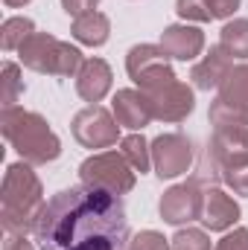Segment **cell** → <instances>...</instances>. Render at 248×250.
I'll list each match as a JSON object with an SVG mask.
<instances>
[{"mask_svg": "<svg viewBox=\"0 0 248 250\" xmlns=\"http://www.w3.org/2000/svg\"><path fill=\"white\" fill-rule=\"evenodd\" d=\"M213 250H248V230L246 227H234L231 233H225Z\"/></svg>", "mask_w": 248, "mask_h": 250, "instance_id": "obj_27", "label": "cell"}, {"mask_svg": "<svg viewBox=\"0 0 248 250\" xmlns=\"http://www.w3.org/2000/svg\"><path fill=\"white\" fill-rule=\"evenodd\" d=\"M152 166L161 181H173L193 166V143L184 134H161L152 140Z\"/></svg>", "mask_w": 248, "mask_h": 250, "instance_id": "obj_11", "label": "cell"}, {"mask_svg": "<svg viewBox=\"0 0 248 250\" xmlns=\"http://www.w3.org/2000/svg\"><path fill=\"white\" fill-rule=\"evenodd\" d=\"M134 166L123 157V151H99L79 166V181L91 189H102L111 195H128L134 189Z\"/></svg>", "mask_w": 248, "mask_h": 250, "instance_id": "obj_5", "label": "cell"}, {"mask_svg": "<svg viewBox=\"0 0 248 250\" xmlns=\"http://www.w3.org/2000/svg\"><path fill=\"white\" fill-rule=\"evenodd\" d=\"M125 70H128V79L140 90H149V87H155L161 82L175 79V73L170 67V56L164 53V47H155V44L131 47L128 56H125Z\"/></svg>", "mask_w": 248, "mask_h": 250, "instance_id": "obj_8", "label": "cell"}, {"mask_svg": "<svg viewBox=\"0 0 248 250\" xmlns=\"http://www.w3.org/2000/svg\"><path fill=\"white\" fill-rule=\"evenodd\" d=\"M24 93V79H21V67L12 62L3 64V108H12L18 102V96Z\"/></svg>", "mask_w": 248, "mask_h": 250, "instance_id": "obj_22", "label": "cell"}, {"mask_svg": "<svg viewBox=\"0 0 248 250\" xmlns=\"http://www.w3.org/2000/svg\"><path fill=\"white\" fill-rule=\"evenodd\" d=\"M18 59L24 67L35 70V73H44V76H59V79H67V76H76L79 67H82V53L67 44V41H59L56 35L50 32H32L21 50H18Z\"/></svg>", "mask_w": 248, "mask_h": 250, "instance_id": "obj_4", "label": "cell"}, {"mask_svg": "<svg viewBox=\"0 0 248 250\" xmlns=\"http://www.w3.org/2000/svg\"><path fill=\"white\" fill-rule=\"evenodd\" d=\"M222 181H225V187L228 189H234V195L248 198V163L225 169V172H222Z\"/></svg>", "mask_w": 248, "mask_h": 250, "instance_id": "obj_26", "label": "cell"}, {"mask_svg": "<svg viewBox=\"0 0 248 250\" xmlns=\"http://www.w3.org/2000/svg\"><path fill=\"white\" fill-rule=\"evenodd\" d=\"M0 131L6 137V143L29 166L53 163L62 154V140L56 137V131L50 128V123L41 114H35V111H24L18 105L3 108V114H0Z\"/></svg>", "mask_w": 248, "mask_h": 250, "instance_id": "obj_3", "label": "cell"}, {"mask_svg": "<svg viewBox=\"0 0 248 250\" xmlns=\"http://www.w3.org/2000/svg\"><path fill=\"white\" fill-rule=\"evenodd\" d=\"M120 148H123V157L134 166V172L146 175L149 166H152V143H146L143 134H128L120 140Z\"/></svg>", "mask_w": 248, "mask_h": 250, "instance_id": "obj_20", "label": "cell"}, {"mask_svg": "<svg viewBox=\"0 0 248 250\" xmlns=\"http://www.w3.org/2000/svg\"><path fill=\"white\" fill-rule=\"evenodd\" d=\"M204 160L210 163L216 181H222L225 169L248 163V125H222V128H213V137L207 143Z\"/></svg>", "mask_w": 248, "mask_h": 250, "instance_id": "obj_6", "label": "cell"}, {"mask_svg": "<svg viewBox=\"0 0 248 250\" xmlns=\"http://www.w3.org/2000/svg\"><path fill=\"white\" fill-rule=\"evenodd\" d=\"M216 99L225 102L228 108H234L237 114H243L248 120V64H234L231 67V73L219 84V96Z\"/></svg>", "mask_w": 248, "mask_h": 250, "instance_id": "obj_17", "label": "cell"}, {"mask_svg": "<svg viewBox=\"0 0 248 250\" xmlns=\"http://www.w3.org/2000/svg\"><path fill=\"white\" fill-rule=\"evenodd\" d=\"M97 6H99V0H62V9L67 15H73V18H82L88 12H97Z\"/></svg>", "mask_w": 248, "mask_h": 250, "instance_id": "obj_28", "label": "cell"}, {"mask_svg": "<svg viewBox=\"0 0 248 250\" xmlns=\"http://www.w3.org/2000/svg\"><path fill=\"white\" fill-rule=\"evenodd\" d=\"M3 3H6L9 9H21V6H26L29 0H3Z\"/></svg>", "mask_w": 248, "mask_h": 250, "instance_id": "obj_31", "label": "cell"}, {"mask_svg": "<svg viewBox=\"0 0 248 250\" xmlns=\"http://www.w3.org/2000/svg\"><path fill=\"white\" fill-rule=\"evenodd\" d=\"M161 47L175 62H193L204 50V32L190 23H173L161 32Z\"/></svg>", "mask_w": 248, "mask_h": 250, "instance_id": "obj_14", "label": "cell"}, {"mask_svg": "<svg viewBox=\"0 0 248 250\" xmlns=\"http://www.w3.org/2000/svg\"><path fill=\"white\" fill-rule=\"evenodd\" d=\"M170 242H173V250H213L210 248V236L204 230H196V227L178 230Z\"/></svg>", "mask_w": 248, "mask_h": 250, "instance_id": "obj_23", "label": "cell"}, {"mask_svg": "<svg viewBox=\"0 0 248 250\" xmlns=\"http://www.w3.org/2000/svg\"><path fill=\"white\" fill-rule=\"evenodd\" d=\"M219 47L231 56V59H248V18H234L222 26L219 32Z\"/></svg>", "mask_w": 248, "mask_h": 250, "instance_id": "obj_19", "label": "cell"}, {"mask_svg": "<svg viewBox=\"0 0 248 250\" xmlns=\"http://www.w3.org/2000/svg\"><path fill=\"white\" fill-rule=\"evenodd\" d=\"M70 131L76 137L79 146L85 148H108L120 140V123L114 120L111 111H105L102 105H88L82 108L73 123H70Z\"/></svg>", "mask_w": 248, "mask_h": 250, "instance_id": "obj_7", "label": "cell"}, {"mask_svg": "<svg viewBox=\"0 0 248 250\" xmlns=\"http://www.w3.org/2000/svg\"><path fill=\"white\" fill-rule=\"evenodd\" d=\"M128 250H173V242L164 239L158 230H140L128 242Z\"/></svg>", "mask_w": 248, "mask_h": 250, "instance_id": "obj_25", "label": "cell"}, {"mask_svg": "<svg viewBox=\"0 0 248 250\" xmlns=\"http://www.w3.org/2000/svg\"><path fill=\"white\" fill-rule=\"evenodd\" d=\"M146 99H149V108H152V117L161 120V123H181L193 114L196 108V96L193 90L187 87L184 82L175 76L170 82H161L149 90H143Z\"/></svg>", "mask_w": 248, "mask_h": 250, "instance_id": "obj_9", "label": "cell"}, {"mask_svg": "<svg viewBox=\"0 0 248 250\" xmlns=\"http://www.w3.org/2000/svg\"><path fill=\"white\" fill-rule=\"evenodd\" d=\"M201 209H204V189L201 181L193 178L184 184H175L173 189H167L161 195V204H158V212L167 224H190V221H198L201 218Z\"/></svg>", "mask_w": 248, "mask_h": 250, "instance_id": "obj_10", "label": "cell"}, {"mask_svg": "<svg viewBox=\"0 0 248 250\" xmlns=\"http://www.w3.org/2000/svg\"><path fill=\"white\" fill-rule=\"evenodd\" d=\"M41 250H128V218L123 195L91 187L56 192L35 224Z\"/></svg>", "mask_w": 248, "mask_h": 250, "instance_id": "obj_1", "label": "cell"}, {"mask_svg": "<svg viewBox=\"0 0 248 250\" xmlns=\"http://www.w3.org/2000/svg\"><path fill=\"white\" fill-rule=\"evenodd\" d=\"M111 82H114L111 67L102 62V59H85L82 67H79V73H76V93L85 102L97 105V102H102L108 96Z\"/></svg>", "mask_w": 248, "mask_h": 250, "instance_id": "obj_15", "label": "cell"}, {"mask_svg": "<svg viewBox=\"0 0 248 250\" xmlns=\"http://www.w3.org/2000/svg\"><path fill=\"white\" fill-rule=\"evenodd\" d=\"M73 38L79 44H88V47H102L111 35V21L102 15V12H88L82 18H73V26H70Z\"/></svg>", "mask_w": 248, "mask_h": 250, "instance_id": "obj_18", "label": "cell"}, {"mask_svg": "<svg viewBox=\"0 0 248 250\" xmlns=\"http://www.w3.org/2000/svg\"><path fill=\"white\" fill-rule=\"evenodd\" d=\"M234 59L222 50V47H210V53L201 59L198 64H193L190 70V79H193V87L198 90H213L225 82V76L231 73Z\"/></svg>", "mask_w": 248, "mask_h": 250, "instance_id": "obj_16", "label": "cell"}, {"mask_svg": "<svg viewBox=\"0 0 248 250\" xmlns=\"http://www.w3.org/2000/svg\"><path fill=\"white\" fill-rule=\"evenodd\" d=\"M240 204L228 195V192H222V189L216 187H207L204 189V209H201V224L210 230V233H225V230H231L237 221H240Z\"/></svg>", "mask_w": 248, "mask_h": 250, "instance_id": "obj_12", "label": "cell"}, {"mask_svg": "<svg viewBox=\"0 0 248 250\" xmlns=\"http://www.w3.org/2000/svg\"><path fill=\"white\" fill-rule=\"evenodd\" d=\"M32 32H35V23H32L29 18H9V21H3V26H0V47H3L6 53L21 50V44H24Z\"/></svg>", "mask_w": 248, "mask_h": 250, "instance_id": "obj_21", "label": "cell"}, {"mask_svg": "<svg viewBox=\"0 0 248 250\" xmlns=\"http://www.w3.org/2000/svg\"><path fill=\"white\" fill-rule=\"evenodd\" d=\"M210 9H213V18H231L237 9H240V0H207Z\"/></svg>", "mask_w": 248, "mask_h": 250, "instance_id": "obj_29", "label": "cell"}, {"mask_svg": "<svg viewBox=\"0 0 248 250\" xmlns=\"http://www.w3.org/2000/svg\"><path fill=\"white\" fill-rule=\"evenodd\" d=\"M175 12H178L181 21H198V23L216 21L207 0H178V3H175Z\"/></svg>", "mask_w": 248, "mask_h": 250, "instance_id": "obj_24", "label": "cell"}, {"mask_svg": "<svg viewBox=\"0 0 248 250\" xmlns=\"http://www.w3.org/2000/svg\"><path fill=\"white\" fill-rule=\"evenodd\" d=\"M111 111H114V120L120 123V128H128V131H140L155 120L146 93L134 90V87H123V90L114 93Z\"/></svg>", "mask_w": 248, "mask_h": 250, "instance_id": "obj_13", "label": "cell"}, {"mask_svg": "<svg viewBox=\"0 0 248 250\" xmlns=\"http://www.w3.org/2000/svg\"><path fill=\"white\" fill-rule=\"evenodd\" d=\"M3 250H32V245L26 242V236H12V233H6Z\"/></svg>", "mask_w": 248, "mask_h": 250, "instance_id": "obj_30", "label": "cell"}, {"mask_svg": "<svg viewBox=\"0 0 248 250\" xmlns=\"http://www.w3.org/2000/svg\"><path fill=\"white\" fill-rule=\"evenodd\" d=\"M44 187L26 160L12 163L0 187V224L12 236L35 233L38 215L44 209Z\"/></svg>", "mask_w": 248, "mask_h": 250, "instance_id": "obj_2", "label": "cell"}]
</instances>
